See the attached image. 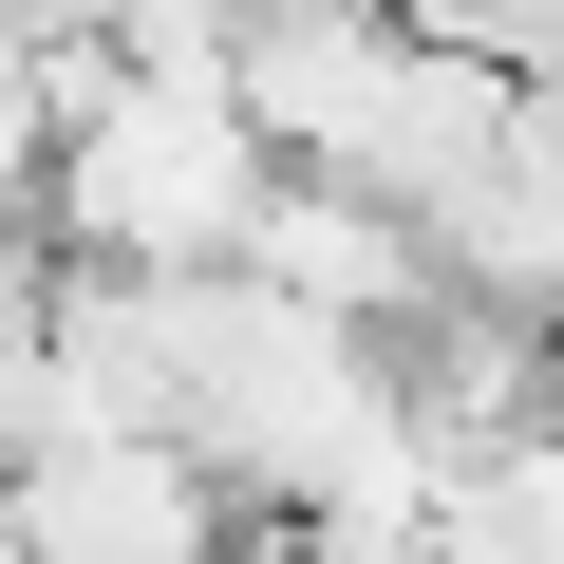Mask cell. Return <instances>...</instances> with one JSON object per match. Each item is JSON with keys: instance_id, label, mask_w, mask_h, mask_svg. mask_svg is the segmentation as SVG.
<instances>
[{"instance_id": "6da1fadb", "label": "cell", "mask_w": 564, "mask_h": 564, "mask_svg": "<svg viewBox=\"0 0 564 564\" xmlns=\"http://www.w3.org/2000/svg\"><path fill=\"white\" fill-rule=\"evenodd\" d=\"M57 226V57L0 39V245H39Z\"/></svg>"}]
</instances>
